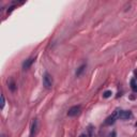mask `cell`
<instances>
[{"instance_id": "obj_13", "label": "cell", "mask_w": 137, "mask_h": 137, "mask_svg": "<svg viewBox=\"0 0 137 137\" xmlns=\"http://www.w3.org/2000/svg\"><path fill=\"white\" fill-rule=\"evenodd\" d=\"M135 74H136V75H137V70H136V71H135Z\"/></svg>"}, {"instance_id": "obj_10", "label": "cell", "mask_w": 137, "mask_h": 137, "mask_svg": "<svg viewBox=\"0 0 137 137\" xmlns=\"http://www.w3.org/2000/svg\"><path fill=\"white\" fill-rule=\"evenodd\" d=\"M111 94H113V92L111 91H105L104 93H103V97H105V99H107V97H111Z\"/></svg>"}, {"instance_id": "obj_4", "label": "cell", "mask_w": 137, "mask_h": 137, "mask_svg": "<svg viewBox=\"0 0 137 137\" xmlns=\"http://www.w3.org/2000/svg\"><path fill=\"white\" fill-rule=\"evenodd\" d=\"M38 131V119H33L30 127V137H34Z\"/></svg>"}, {"instance_id": "obj_7", "label": "cell", "mask_w": 137, "mask_h": 137, "mask_svg": "<svg viewBox=\"0 0 137 137\" xmlns=\"http://www.w3.org/2000/svg\"><path fill=\"white\" fill-rule=\"evenodd\" d=\"M8 86H9V89H10L12 92H14V91L16 90V84H15V81L13 78H11L10 80L8 81Z\"/></svg>"}, {"instance_id": "obj_12", "label": "cell", "mask_w": 137, "mask_h": 137, "mask_svg": "<svg viewBox=\"0 0 137 137\" xmlns=\"http://www.w3.org/2000/svg\"><path fill=\"white\" fill-rule=\"evenodd\" d=\"M79 137H88V136H87V135H86V134H81V135H80V136H79Z\"/></svg>"}, {"instance_id": "obj_3", "label": "cell", "mask_w": 137, "mask_h": 137, "mask_svg": "<svg viewBox=\"0 0 137 137\" xmlns=\"http://www.w3.org/2000/svg\"><path fill=\"white\" fill-rule=\"evenodd\" d=\"M118 115H119V113H118V110H116L113 115L109 116V117L105 120V125H111V124H114V123H115V121H116V119L118 118Z\"/></svg>"}, {"instance_id": "obj_9", "label": "cell", "mask_w": 137, "mask_h": 137, "mask_svg": "<svg viewBox=\"0 0 137 137\" xmlns=\"http://www.w3.org/2000/svg\"><path fill=\"white\" fill-rule=\"evenodd\" d=\"M131 87H132V90H133L134 92H137V85H136V80H135L134 78L131 80Z\"/></svg>"}, {"instance_id": "obj_1", "label": "cell", "mask_w": 137, "mask_h": 137, "mask_svg": "<svg viewBox=\"0 0 137 137\" xmlns=\"http://www.w3.org/2000/svg\"><path fill=\"white\" fill-rule=\"evenodd\" d=\"M52 83H54L52 81V77L48 73H45L44 77H43V85H44V87L46 89H51L52 87Z\"/></svg>"}, {"instance_id": "obj_5", "label": "cell", "mask_w": 137, "mask_h": 137, "mask_svg": "<svg viewBox=\"0 0 137 137\" xmlns=\"http://www.w3.org/2000/svg\"><path fill=\"white\" fill-rule=\"evenodd\" d=\"M131 116H132L131 111H127V110H121V111H119V115H118V118L125 120V119H129V118L131 117Z\"/></svg>"}, {"instance_id": "obj_11", "label": "cell", "mask_w": 137, "mask_h": 137, "mask_svg": "<svg viewBox=\"0 0 137 137\" xmlns=\"http://www.w3.org/2000/svg\"><path fill=\"white\" fill-rule=\"evenodd\" d=\"M4 103H6V101H4V95L1 94V109L4 107Z\"/></svg>"}, {"instance_id": "obj_2", "label": "cell", "mask_w": 137, "mask_h": 137, "mask_svg": "<svg viewBox=\"0 0 137 137\" xmlns=\"http://www.w3.org/2000/svg\"><path fill=\"white\" fill-rule=\"evenodd\" d=\"M80 106H73V107H71L70 109H68V117H75V116H77L79 113H80Z\"/></svg>"}, {"instance_id": "obj_8", "label": "cell", "mask_w": 137, "mask_h": 137, "mask_svg": "<svg viewBox=\"0 0 137 137\" xmlns=\"http://www.w3.org/2000/svg\"><path fill=\"white\" fill-rule=\"evenodd\" d=\"M85 68H86V65L85 64H83V65H80L78 68H77V71H76V76L77 77H79L81 75V73L85 71Z\"/></svg>"}, {"instance_id": "obj_6", "label": "cell", "mask_w": 137, "mask_h": 137, "mask_svg": "<svg viewBox=\"0 0 137 137\" xmlns=\"http://www.w3.org/2000/svg\"><path fill=\"white\" fill-rule=\"evenodd\" d=\"M33 61H34V59H33V58H29V59H27V60L25 61L24 63H23V68H24V70H28V68L31 67V64L33 63Z\"/></svg>"}, {"instance_id": "obj_14", "label": "cell", "mask_w": 137, "mask_h": 137, "mask_svg": "<svg viewBox=\"0 0 137 137\" xmlns=\"http://www.w3.org/2000/svg\"><path fill=\"white\" fill-rule=\"evenodd\" d=\"M1 137H6V135H2V136H1Z\"/></svg>"}]
</instances>
